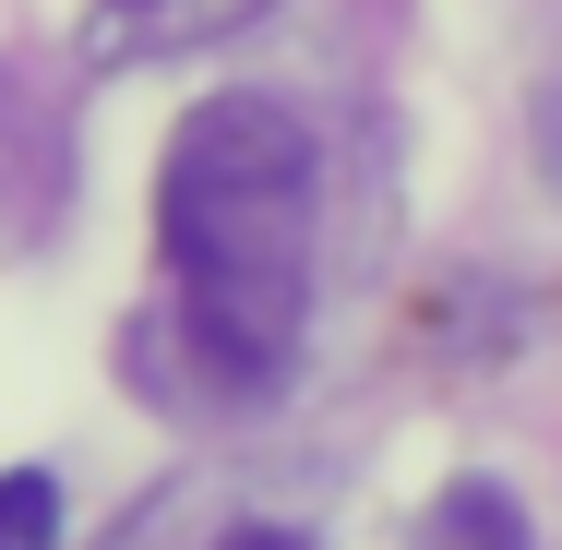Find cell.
Returning <instances> with one entry per match:
<instances>
[{"label": "cell", "mask_w": 562, "mask_h": 550, "mask_svg": "<svg viewBox=\"0 0 562 550\" xmlns=\"http://www.w3.org/2000/svg\"><path fill=\"white\" fill-rule=\"evenodd\" d=\"M156 251L192 359L263 395L312 324V132L276 97H204L156 156Z\"/></svg>", "instance_id": "obj_1"}, {"label": "cell", "mask_w": 562, "mask_h": 550, "mask_svg": "<svg viewBox=\"0 0 562 550\" xmlns=\"http://www.w3.org/2000/svg\"><path fill=\"white\" fill-rule=\"evenodd\" d=\"M276 0H85V72H132V60H180V48H227L251 36Z\"/></svg>", "instance_id": "obj_2"}, {"label": "cell", "mask_w": 562, "mask_h": 550, "mask_svg": "<svg viewBox=\"0 0 562 550\" xmlns=\"http://www.w3.org/2000/svg\"><path fill=\"white\" fill-rule=\"evenodd\" d=\"M60 204H72V132H60L48 97L0 60V239H48Z\"/></svg>", "instance_id": "obj_3"}, {"label": "cell", "mask_w": 562, "mask_h": 550, "mask_svg": "<svg viewBox=\"0 0 562 550\" xmlns=\"http://www.w3.org/2000/svg\"><path fill=\"white\" fill-rule=\"evenodd\" d=\"M419 550H539V539H527V515H515L503 479H443L431 515H419Z\"/></svg>", "instance_id": "obj_4"}, {"label": "cell", "mask_w": 562, "mask_h": 550, "mask_svg": "<svg viewBox=\"0 0 562 550\" xmlns=\"http://www.w3.org/2000/svg\"><path fill=\"white\" fill-rule=\"evenodd\" d=\"M0 550H60V479L48 467H0Z\"/></svg>", "instance_id": "obj_5"}, {"label": "cell", "mask_w": 562, "mask_h": 550, "mask_svg": "<svg viewBox=\"0 0 562 550\" xmlns=\"http://www.w3.org/2000/svg\"><path fill=\"white\" fill-rule=\"evenodd\" d=\"M216 550H312V539H300V527H227Z\"/></svg>", "instance_id": "obj_6"}]
</instances>
